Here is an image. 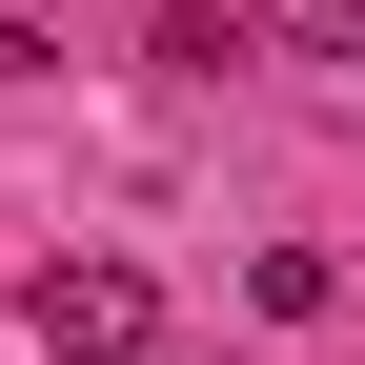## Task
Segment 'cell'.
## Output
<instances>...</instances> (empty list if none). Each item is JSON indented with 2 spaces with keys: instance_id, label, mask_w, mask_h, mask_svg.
<instances>
[{
  "instance_id": "6da1fadb",
  "label": "cell",
  "mask_w": 365,
  "mask_h": 365,
  "mask_svg": "<svg viewBox=\"0 0 365 365\" xmlns=\"http://www.w3.org/2000/svg\"><path fill=\"white\" fill-rule=\"evenodd\" d=\"M41 345H61V365H163L143 264H41Z\"/></svg>"
},
{
  "instance_id": "7a4b0ae2",
  "label": "cell",
  "mask_w": 365,
  "mask_h": 365,
  "mask_svg": "<svg viewBox=\"0 0 365 365\" xmlns=\"http://www.w3.org/2000/svg\"><path fill=\"white\" fill-rule=\"evenodd\" d=\"M264 61H365V0H244Z\"/></svg>"
}]
</instances>
